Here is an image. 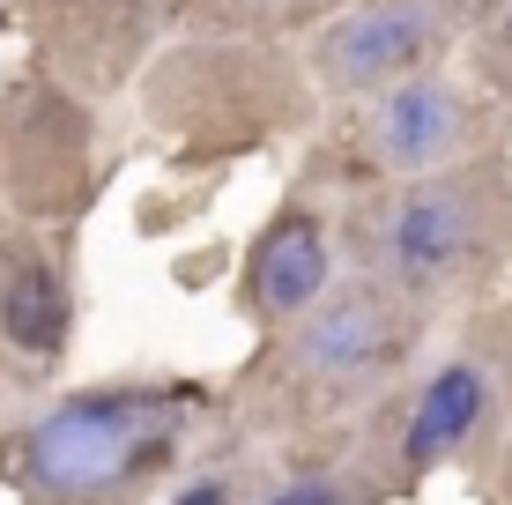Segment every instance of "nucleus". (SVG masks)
Listing matches in <instances>:
<instances>
[{
    "mask_svg": "<svg viewBox=\"0 0 512 505\" xmlns=\"http://www.w3.org/2000/svg\"><path fill=\"white\" fill-rule=\"evenodd\" d=\"M342 238L357 275H372L401 305L431 312L446 298H468L512 260V164L475 149L446 171L372 179L349 201Z\"/></svg>",
    "mask_w": 512,
    "mask_h": 505,
    "instance_id": "f257e3e1",
    "label": "nucleus"
},
{
    "mask_svg": "<svg viewBox=\"0 0 512 505\" xmlns=\"http://www.w3.org/2000/svg\"><path fill=\"white\" fill-rule=\"evenodd\" d=\"M179 439V387H90L30 431V483L60 505H112L179 454Z\"/></svg>",
    "mask_w": 512,
    "mask_h": 505,
    "instance_id": "f03ea898",
    "label": "nucleus"
},
{
    "mask_svg": "<svg viewBox=\"0 0 512 505\" xmlns=\"http://www.w3.org/2000/svg\"><path fill=\"white\" fill-rule=\"evenodd\" d=\"M416 305H401L394 290H379L372 275H357V283L334 290L320 305H305L290 320V335H282V387L297 394V402L312 409H364L372 394H386L401 379V364H409V342H416Z\"/></svg>",
    "mask_w": 512,
    "mask_h": 505,
    "instance_id": "7ed1b4c3",
    "label": "nucleus"
},
{
    "mask_svg": "<svg viewBox=\"0 0 512 505\" xmlns=\"http://www.w3.org/2000/svg\"><path fill=\"white\" fill-rule=\"evenodd\" d=\"M461 0H357L312 30L305 75L320 97H379L386 82L423 75L453 45Z\"/></svg>",
    "mask_w": 512,
    "mask_h": 505,
    "instance_id": "20e7f679",
    "label": "nucleus"
},
{
    "mask_svg": "<svg viewBox=\"0 0 512 505\" xmlns=\"http://www.w3.org/2000/svg\"><path fill=\"white\" fill-rule=\"evenodd\" d=\"M483 142V104H475L453 75L423 67V75L386 82L379 97H364L357 149L372 164V179H416V171H446L475 156Z\"/></svg>",
    "mask_w": 512,
    "mask_h": 505,
    "instance_id": "39448f33",
    "label": "nucleus"
},
{
    "mask_svg": "<svg viewBox=\"0 0 512 505\" xmlns=\"http://www.w3.org/2000/svg\"><path fill=\"white\" fill-rule=\"evenodd\" d=\"M334 283V231L305 194L282 201L245 260V312L268 327H290L305 305H320Z\"/></svg>",
    "mask_w": 512,
    "mask_h": 505,
    "instance_id": "423d86ee",
    "label": "nucleus"
},
{
    "mask_svg": "<svg viewBox=\"0 0 512 505\" xmlns=\"http://www.w3.org/2000/svg\"><path fill=\"white\" fill-rule=\"evenodd\" d=\"M483 416H490V372H483V357H446V364L416 387L409 416H401V431H394V468H401V476H423V468L468 454L475 431H483Z\"/></svg>",
    "mask_w": 512,
    "mask_h": 505,
    "instance_id": "0eeeda50",
    "label": "nucleus"
},
{
    "mask_svg": "<svg viewBox=\"0 0 512 505\" xmlns=\"http://www.w3.org/2000/svg\"><path fill=\"white\" fill-rule=\"evenodd\" d=\"M67 320H75L67 275L52 268L38 246H23V238L0 246V335H8L23 357H60Z\"/></svg>",
    "mask_w": 512,
    "mask_h": 505,
    "instance_id": "6e6552de",
    "label": "nucleus"
},
{
    "mask_svg": "<svg viewBox=\"0 0 512 505\" xmlns=\"http://www.w3.org/2000/svg\"><path fill=\"white\" fill-rule=\"evenodd\" d=\"M475 75L498 97H512V0H498L483 15V30H475Z\"/></svg>",
    "mask_w": 512,
    "mask_h": 505,
    "instance_id": "1a4fd4ad",
    "label": "nucleus"
},
{
    "mask_svg": "<svg viewBox=\"0 0 512 505\" xmlns=\"http://www.w3.org/2000/svg\"><path fill=\"white\" fill-rule=\"evenodd\" d=\"M475 342H483V372H498L505 394H512V305L483 312V320H475Z\"/></svg>",
    "mask_w": 512,
    "mask_h": 505,
    "instance_id": "9d476101",
    "label": "nucleus"
},
{
    "mask_svg": "<svg viewBox=\"0 0 512 505\" xmlns=\"http://www.w3.org/2000/svg\"><path fill=\"white\" fill-rule=\"evenodd\" d=\"M268 505H357V491H349L342 476H297V483H282Z\"/></svg>",
    "mask_w": 512,
    "mask_h": 505,
    "instance_id": "9b49d317",
    "label": "nucleus"
},
{
    "mask_svg": "<svg viewBox=\"0 0 512 505\" xmlns=\"http://www.w3.org/2000/svg\"><path fill=\"white\" fill-rule=\"evenodd\" d=\"M171 505H231V483H223V476H201V483H186Z\"/></svg>",
    "mask_w": 512,
    "mask_h": 505,
    "instance_id": "f8f14e48",
    "label": "nucleus"
},
{
    "mask_svg": "<svg viewBox=\"0 0 512 505\" xmlns=\"http://www.w3.org/2000/svg\"><path fill=\"white\" fill-rule=\"evenodd\" d=\"M505 491H512V461H505Z\"/></svg>",
    "mask_w": 512,
    "mask_h": 505,
    "instance_id": "ddd939ff",
    "label": "nucleus"
}]
</instances>
